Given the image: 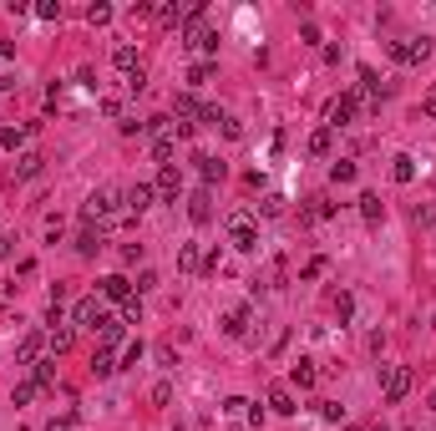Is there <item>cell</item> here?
<instances>
[{"label": "cell", "instance_id": "6da1fadb", "mask_svg": "<svg viewBox=\"0 0 436 431\" xmlns=\"http://www.w3.org/2000/svg\"><path fill=\"white\" fill-rule=\"evenodd\" d=\"M122 203H127V193H122V188H97L92 198L82 203V218H86V229H107L112 218L122 213Z\"/></svg>", "mask_w": 436, "mask_h": 431}, {"label": "cell", "instance_id": "7a4b0ae2", "mask_svg": "<svg viewBox=\"0 0 436 431\" xmlns=\"http://www.w3.org/2000/svg\"><path fill=\"white\" fill-rule=\"evenodd\" d=\"M380 396L386 406H401L411 396V365H380Z\"/></svg>", "mask_w": 436, "mask_h": 431}, {"label": "cell", "instance_id": "3957f363", "mask_svg": "<svg viewBox=\"0 0 436 431\" xmlns=\"http://www.w3.org/2000/svg\"><path fill=\"white\" fill-rule=\"evenodd\" d=\"M228 244H234L239 254H254V249H259V229H254L249 213H228Z\"/></svg>", "mask_w": 436, "mask_h": 431}, {"label": "cell", "instance_id": "277c9868", "mask_svg": "<svg viewBox=\"0 0 436 431\" xmlns=\"http://www.w3.org/2000/svg\"><path fill=\"white\" fill-rule=\"evenodd\" d=\"M355 112H361V91H345V97H335L325 107V127H330V132H335V127H350Z\"/></svg>", "mask_w": 436, "mask_h": 431}, {"label": "cell", "instance_id": "5b68a950", "mask_svg": "<svg viewBox=\"0 0 436 431\" xmlns=\"http://www.w3.org/2000/svg\"><path fill=\"white\" fill-rule=\"evenodd\" d=\"M391 61H401V67H416V61H426L431 56V41L426 36H406V41H391Z\"/></svg>", "mask_w": 436, "mask_h": 431}, {"label": "cell", "instance_id": "8992f818", "mask_svg": "<svg viewBox=\"0 0 436 431\" xmlns=\"http://www.w3.org/2000/svg\"><path fill=\"white\" fill-rule=\"evenodd\" d=\"M101 320H107V310H101V299H97V294H82V299L71 305V325H86V330H97Z\"/></svg>", "mask_w": 436, "mask_h": 431}, {"label": "cell", "instance_id": "52a82bcc", "mask_svg": "<svg viewBox=\"0 0 436 431\" xmlns=\"http://www.w3.org/2000/svg\"><path fill=\"white\" fill-rule=\"evenodd\" d=\"M152 188H158V198H162V203H178V193H183V173H178L173 163H168V167H158V183H152Z\"/></svg>", "mask_w": 436, "mask_h": 431}, {"label": "cell", "instance_id": "ba28073f", "mask_svg": "<svg viewBox=\"0 0 436 431\" xmlns=\"http://www.w3.org/2000/svg\"><path fill=\"white\" fill-rule=\"evenodd\" d=\"M193 163H198V178H203V188H213V183H223V178H228V163H218L213 152H193Z\"/></svg>", "mask_w": 436, "mask_h": 431}, {"label": "cell", "instance_id": "9c48e42d", "mask_svg": "<svg viewBox=\"0 0 436 431\" xmlns=\"http://www.w3.org/2000/svg\"><path fill=\"white\" fill-rule=\"evenodd\" d=\"M152 198H158V188H152V183H132V188H127V218L147 213V208H152Z\"/></svg>", "mask_w": 436, "mask_h": 431}, {"label": "cell", "instance_id": "30bf717a", "mask_svg": "<svg viewBox=\"0 0 436 431\" xmlns=\"http://www.w3.org/2000/svg\"><path fill=\"white\" fill-rule=\"evenodd\" d=\"M183 46H188V51H218V31H208L203 21H193V25L183 31Z\"/></svg>", "mask_w": 436, "mask_h": 431}, {"label": "cell", "instance_id": "8fae6325", "mask_svg": "<svg viewBox=\"0 0 436 431\" xmlns=\"http://www.w3.org/2000/svg\"><path fill=\"white\" fill-rule=\"evenodd\" d=\"M249 315H254L249 305H234V310H228L223 320H218V325H223V335H228V340H243V335H249Z\"/></svg>", "mask_w": 436, "mask_h": 431}, {"label": "cell", "instance_id": "7c38bea8", "mask_svg": "<svg viewBox=\"0 0 436 431\" xmlns=\"http://www.w3.org/2000/svg\"><path fill=\"white\" fill-rule=\"evenodd\" d=\"M101 299L127 305V299H132V279H127V274H107V279H101Z\"/></svg>", "mask_w": 436, "mask_h": 431}, {"label": "cell", "instance_id": "4fadbf2b", "mask_svg": "<svg viewBox=\"0 0 436 431\" xmlns=\"http://www.w3.org/2000/svg\"><path fill=\"white\" fill-rule=\"evenodd\" d=\"M188 218H193V224H208V218H213V193L208 188L188 193Z\"/></svg>", "mask_w": 436, "mask_h": 431}, {"label": "cell", "instance_id": "5bb4252c", "mask_svg": "<svg viewBox=\"0 0 436 431\" xmlns=\"http://www.w3.org/2000/svg\"><path fill=\"white\" fill-rule=\"evenodd\" d=\"M41 350H46V335H41V330H31V335H25V340L16 345V365H36V360H41Z\"/></svg>", "mask_w": 436, "mask_h": 431}, {"label": "cell", "instance_id": "9a60e30c", "mask_svg": "<svg viewBox=\"0 0 436 431\" xmlns=\"http://www.w3.org/2000/svg\"><path fill=\"white\" fill-rule=\"evenodd\" d=\"M101 249H107V229H82V233H76V254H82V259H92Z\"/></svg>", "mask_w": 436, "mask_h": 431}, {"label": "cell", "instance_id": "2e32d148", "mask_svg": "<svg viewBox=\"0 0 436 431\" xmlns=\"http://www.w3.org/2000/svg\"><path fill=\"white\" fill-rule=\"evenodd\" d=\"M122 335H127V325L117 320V315H107L97 325V340H101V350H112V345H122Z\"/></svg>", "mask_w": 436, "mask_h": 431}, {"label": "cell", "instance_id": "e0dca14e", "mask_svg": "<svg viewBox=\"0 0 436 431\" xmlns=\"http://www.w3.org/2000/svg\"><path fill=\"white\" fill-rule=\"evenodd\" d=\"M46 345H51V356H66V350L76 345V330H71V325H51Z\"/></svg>", "mask_w": 436, "mask_h": 431}, {"label": "cell", "instance_id": "ac0fdd59", "mask_svg": "<svg viewBox=\"0 0 436 431\" xmlns=\"http://www.w3.org/2000/svg\"><path fill=\"white\" fill-rule=\"evenodd\" d=\"M173 112H178V122H193V117H203V102L193 97V91H178V97H173Z\"/></svg>", "mask_w": 436, "mask_h": 431}, {"label": "cell", "instance_id": "d6986e66", "mask_svg": "<svg viewBox=\"0 0 436 431\" xmlns=\"http://www.w3.org/2000/svg\"><path fill=\"white\" fill-rule=\"evenodd\" d=\"M269 411L274 416H294L300 406H294V396H289V386H269Z\"/></svg>", "mask_w": 436, "mask_h": 431}, {"label": "cell", "instance_id": "ffe728a7", "mask_svg": "<svg viewBox=\"0 0 436 431\" xmlns=\"http://www.w3.org/2000/svg\"><path fill=\"white\" fill-rule=\"evenodd\" d=\"M304 148H310V158H330V148H335V132H330V127H315Z\"/></svg>", "mask_w": 436, "mask_h": 431}, {"label": "cell", "instance_id": "44dd1931", "mask_svg": "<svg viewBox=\"0 0 436 431\" xmlns=\"http://www.w3.org/2000/svg\"><path fill=\"white\" fill-rule=\"evenodd\" d=\"M289 381H294V386H300V391H310V386L319 381V371H315V360H294V365H289Z\"/></svg>", "mask_w": 436, "mask_h": 431}, {"label": "cell", "instance_id": "7402d4cb", "mask_svg": "<svg viewBox=\"0 0 436 431\" xmlns=\"http://www.w3.org/2000/svg\"><path fill=\"white\" fill-rule=\"evenodd\" d=\"M41 167H46L41 152H21V158H16V178H21V183H25V178H41Z\"/></svg>", "mask_w": 436, "mask_h": 431}, {"label": "cell", "instance_id": "603a6c76", "mask_svg": "<svg viewBox=\"0 0 436 431\" xmlns=\"http://www.w3.org/2000/svg\"><path fill=\"white\" fill-rule=\"evenodd\" d=\"M31 132H36V122H25V127H0V148L16 152V148H25V137H31Z\"/></svg>", "mask_w": 436, "mask_h": 431}, {"label": "cell", "instance_id": "cb8c5ba5", "mask_svg": "<svg viewBox=\"0 0 436 431\" xmlns=\"http://www.w3.org/2000/svg\"><path fill=\"white\" fill-rule=\"evenodd\" d=\"M361 218H365V224H380V218H386V203H380V193H361Z\"/></svg>", "mask_w": 436, "mask_h": 431}, {"label": "cell", "instance_id": "d4e9b609", "mask_svg": "<svg viewBox=\"0 0 436 431\" xmlns=\"http://www.w3.org/2000/svg\"><path fill=\"white\" fill-rule=\"evenodd\" d=\"M122 365H117V356H112V350H92V375H101V381H107V375H117Z\"/></svg>", "mask_w": 436, "mask_h": 431}, {"label": "cell", "instance_id": "484cf974", "mask_svg": "<svg viewBox=\"0 0 436 431\" xmlns=\"http://www.w3.org/2000/svg\"><path fill=\"white\" fill-rule=\"evenodd\" d=\"M391 178L396 183H411L416 178V158H411V152H396V158H391Z\"/></svg>", "mask_w": 436, "mask_h": 431}, {"label": "cell", "instance_id": "4316f807", "mask_svg": "<svg viewBox=\"0 0 436 431\" xmlns=\"http://www.w3.org/2000/svg\"><path fill=\"white\" fill-rule=\"evenodd\" d=\"M112 67L127 71V76H132V71H143V67H137V46H117V51H112Z\"/></svg>", "mask_w": 436, "mask_h": 431}, {"label": "cell", "instance_id": "83f0119b", "mask_svg": "<svg viewBox=\"0 0 436 431\" xmlns=\"http://www.w3.org/2000/svg\"><path fill=\"white\" fill-rule=\"evenodd\" d=\"M178 264H183L188 274H203V254H198V244H183V249H178Z\"/></svg>", "mask_w": 436, "mask_h": 431}, {"label": "cell", "instance_id": "f1b7e54d", "mask_svg": "<svg viewBox=\"0 0 436 431\" xmlns=\"http://www.w3.org/2000/svg\"><path fill=\"white\" fill-rule=\"evenodd\" d=\"M51 365H56V360H36V386H41V391L56 386V371H51Z\"/></svg>", "mask_w": 436, "mask_h": 431}, {"label": "cell", "instance_id": "f546056e", "mask_svg": "<svg viewBox=\"0 0 436 431\" xmlns=\"http://www.w3.org/2000/svg\"><path fill=\"white\" fill-rule=\"evenodd\" d=\"M213 71H218L213 61H198V67H188V82H193V86H203V82H208Z\"/></svg>", "mask_w": 436, "mask_h": 431}, {"label": "cell", "instance_id": "4dcf8cb0", "mask_svg": "<svg viewBox=\"0 0 436 431\" xmlns=\"http://www.w3.org/2000/svg\"><path fill=\"white\" fill-rule=\"evenodd\" d=\"M330 183H355V163H335V167H330Z\"/></svg>", "mask_w": 436, "mask_h": 431}, {"label": "cell", "instance_id": "1f68e13d", "mask_svg": "<svg viewBox=\"0 0 436 431\" xmlns=\"http://www.w3.org/2000/svg\"><path fill=\"white\" fill-rule=\"evenodd\" d=\"M122 325H143V305H137V294L122 305Z\"/></svg>", "mask_w": 436, "mask_h": 431}, {"label": "cell", "instance_id": "d6a6232c", "mask_svg": "<svg viewBox=\"0 0 436 431\" xmlns=\"http://www.w3.org/2000/svg\"><path fill=\"white\" fill-rule=\"evenodd\" d=\"M86 21H92V25H107L112 21V5H101V0H97V5H86Z\"/></svg>", "mask_w": 436, "mask_h": 431}, {"label": "cell", "instance_id": "836d02e7", "mask_svg": "<svg viewBox=\"0 0 436 431\" xmlns=\"http://www.w3.org/2000/svg\"><path fill=\"white\" fill-rule=\"evenodd\" d=\"M36 396H41V386H36V381H21L16 386V406H25V401H36Z\"/></svg>", "mask_w": 436, "mask_h": 431}, {"label": "cell", "instance_id": "e575fe53", "mask_svg": "<svg viewBox=\"0 0 436 431\" xmlns=\"http://www.w3.org/2000/svg\"><path fill=\"white\" fill-rule=\"evenodd\" d=\"M36 16H41V21H61V0H41V5H36Z\"/></svg>", "mask_w": 436, "mask_h": 431}, {"label": "cell", "instance_id": "d590c367", "mask_svg": "<svg viewBox=\"0 0 436 431\" xmlns=\"http://www.w3.org/2000/svg\"><path fill=\"white\" fill-rule=\"evenodd\" d=\"M152 356H158V365H162V371H173V365H178V350H173V345H158Z\"/></svg>", "mask_w": 436, "mask_h": 431}, {"label": "cell", "instance_id": "8d00e7d4", "mask_svg": "<svg viewBox=\"0 0 436 431\" xmlns=\"http://www.w3.org/2000/svg\"><path fill=\"white\" fill-rule=\"evenodd\" d=\"M416 224H421V229L436 224V203H416Z\"/></svg>", "mask_w": 436, "mask_h": 431}, {"label": "cell", "instance_id": "74e56055", "mask_svg": "<svg viewBox=\"0 0 436 431\" xmlns=\"http://www.w3.org/2000/svg\"><path fill=\"white\" fill-rule=\"evenodd\" d=\"M143 356H147V345H143V340H132V345L122 350V365H137V360H143Z\"/></svg>", "mask_w": 436, "mask_h": 431}, {"label": "cell", "instance_id": "f35d334b", "mask_svg": "<svg viewBox=\"0 0 436 431\" xmlns=\"http://www.w3.org/2000/svg\"><path fill=\"white\" fill-rule=\"evenodd\" d=\"M168 401H173V386L158 381V386H152V406H168Z\"/></svg>", "mask_w": 436, "mask_h": 431}, {"label": "cell", "instance_id": "ab89813d", "mask_svg": "<svg viewBox=\"0 0 436 431\" xmlns=\"http://www.w3.org/2000/svg\"><path fill=\"white\" fill-rule=\"evenodd\" d=\"M300 41H304V46H319V25H315V21L300 25Z\"/></svg>", "mask_w": 436, "mask_h": 431}, {"label": "cell", "instance_id": "60d3db41", "mask_svg": "<svg viewBox=\"0 0 436 431\" xmlns=\"http://www.w3.org/2000/svg\"><path fill=\"white\" fill-rule=\"evenodd\" d=\"M279 208H284V198H279V193H269V198L259 203V213H264V218H274V213H279Z\"/></svg>", "mask_w": 436, "mask_h": 431}, {"label": "cell", "instance_id": "b9f144b4", "mask_svg": "<svg viewBox=\"0 0 436 431\" xmlns=\"http://www.w3.org/2000/svg\"><path fill=\"white\" fill-rule=\"evenodd\" d=\"M335 315H340V325L355 315V299H350V294H340V299H335Z\"/></svg>", "mask_w": 436, "mask_h": 431}, {"label": "cell", "instance_id": "7bdbcfd3", "mask_svg": "<svg viewBox=\"0 0 436 431\" xmlns=\"http://www.w3.org/2000/svg\"><path fill=\"white\" fill-rule=\"evenodd\" d=\"M340 411H345L340 401H319V416H325V421H340Z\"/></svg>", "mask_w": 436, "mask_h": 431}, {"label": "cell", "instance_id": "ee69618b", "mask_svg": "<svg viewBox=\"0 0 436 431\" xmlns=\"http://www.w3.org/2000/svg\"><path fill=\"white\" fill-rule=\"evenodd\" d=\"M319 274H325V259H310V264H304V274H300V279H319Z\"/></svg>", "mask_w": 436, "mask_h": 431}, {"label": "cell", "instance_id": "f6af8a7d", "mask_svg": "<svg viewBox=\"0 0 436 431\" xmlns=\"http://www.w3.org/2000/svg\"><path fill=\"white\" fill-rule=\"evenodd\" d=\"M218 127H223V137H234V142H239V137H243V127H239V122H234V117H223V122H218Z\"/></svg>", "mask_w": 436, "mask_h": 431}, {"label": "cell", "instance_id": "bcb514c9", "mask_svg": "<svg viewBox=\"0 0 436 431\" xmlns=\"http://www.w3.org/2000/svg\"><path fill=\"white\" fill-rule=\"evenodd\" d=\"M243 406H249L243 396H228V401H223V411H228V416H243Z\"/></svg>", "mask_w": 436, "mask_h": 431}, {"label": "cell", "instance_id": "7dc6e473", "mask_svg": "<svg viewBox=\"0 0 436 431\" xmlns=\"http://www.w3.org/2000/svg\"><path fill=\"white\" fill-rule=\"evenodd\" d=\"M10 249H16V233H0V259H10Z\"/></svg>", "mask_w": 436, "mask_h": 431}, {"label": "cell", "instance_id": "c3c4849f", "mask_svg": "<svg viewBox=\"0 0 436 431\" xmlns=\"http://www.w3.org/2000/svg\"><path fill=\"white\" fill-rule=\"evenodd\" d=\"M46 431H71V416H51V426Z\"/></svg>", "mask_w": 436, "mask_h": 431}, {"label": "cell", "instance_id": "681fc988", "mask_svg": "<svg viewBox=\"0 0 436 431\" xmlns=\"http://www.w3.org/2000/svg\"><path fill=\"white\" fill-rule=\"evenodd\" d=\"M345 431H365V426H345Z\"/></svg>", "mask_w": 436, "mask_h": 431}, {"label": "cell", "instance_id": "f907efd6", "mask_svg": "<svg viewBox=\"0 0 436 431\" xmlns=\"http://www.w3.org/2000/svg\"><path fill=\"white\" fill-rule=\"evenodd\" d=\"M370 431H386V426H370Z\"/></svg>", "mask_w": 436, "mask_h": 431}]
</instances>
